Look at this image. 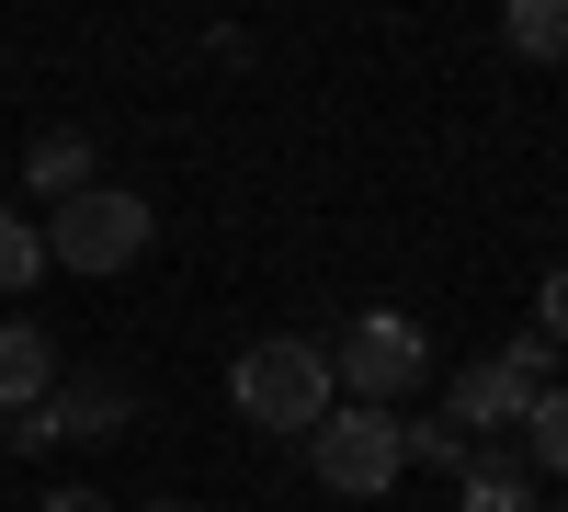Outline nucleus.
Segmentation results:
<instances>
[{"instance_id": "3", "label": "nucleus", "mask_w": 568, "mask_h": 512, "mask_svg": "<svg viewBox=\"0 0 568 512\" xmlns=\"http://www.w3.org/2000/svg\"><path fill=\"white\" fill-rule=\"evenodd\" d=\"M557 388V353L546 342H500L478 364H455V388H444V422L478 444V433H511V422H535V399Z\"/></svg>"}, {"instance_id": "12", "label": "nucleus", "mask_w": 568, "mask_h": 512, "mask_svg": "<svg viewBox=\"0 0 568 512\" xmlns=\"http://www.w3.org/2000/svg\"><path fill=\"white\" fill-rule=\"evenodd\" d=\"M398 455H420V468H455V479H466V455H478V444H466L444 410H433V422H398Z\"/></svg>"}, {"instance_id": "5", "label": "nucleus", "mask_w": 568, "mask_h": 512, "mask_svg": "<svg viewBox=\"0 0 568 512\" xmlns=\"http://www.w3.org/2000/svg\"><path fill=\"white\" fill-rule=\"evenodd\" d=\"M307 468H318V490H342V501H375V490H398V468H409V455H398V422H387V410H329V422L307 433Z\"/></svg>"}, {"instance_id": "16", "label": "nucleus", "mask_w": 568, "mask_h": 512, "mask_svg": "<svg viewBox=\"0 0 568 512\" xmlns=\"http://www.w3.org/2000/svg\"><path fill=\"white\" fill-rule=\"evenodd\" d=\"M149 512H194V501H149Z\"/></svg>"}, {"instance_id": "1", "label": "nucleus", "mask_w": 568, "mask_h": 512, "mask_svg": "<svg viewBox=\"0 0 568 512\" xmlns=\"http://www.w3.org/2000/svg\"><path fill=\"white\" fill-rule=\"evenodd\" d=\"M227 399H240L262 433H318L329 410H342V388H329V353L296 342V331H273V342H251L240 364H227Z\"/></svg>"}, {"instance_id": "8", "label": "nucleus", "mask_w": 568, "mask_h": 512, "mask_svg": "<svg viewBox=\"0 0 568 512\" xmlns=\"http://www.w3.org/2000/svg\"><path fill=\"white\" fill-rule=\"evenodd\" d=\"M500 34H511V58L568 69V0H511V12H500Z\"/></svg>"}, {"instance_id": "4", "label": "nucleus", "mask_w": 568, "mask_h": 512, "mask_svg": "<svg viewBox=\"0 0 568 512\" xmlns=\"http://www.w3.org/2000/svg\"><path fill=\"white\" fill-rule=\"evenodd\" d=\"M420 377H433V342H420L398 308H364L353 331H342V353H329V388H342L353 410H387V399H409Z\"/></svg>"}, {"instance_id": "2", "label": "nucleus", "mask_w": 568, "mask_h": 512, "mask_svg": "<svg viewBox=\"0 0 568 512\" xmlns=\"http://www.w3.org/2000/svg\"><path fill=\"white\" fill-rule=\"evenodd\" d=\"M149 194H125V182H91V194H69L58 217L34 228L45 240V273H125L136 251H149Z\"/></svg>"}, {"instance_id": "14", "label": "nucleus", "mask_w": 568, "mask_h": 512, "mask_svg": "<svg viewBox=\"0 0 568 512\" xmlns=\"http://www.w3.org/2000/svg\"><path fill=\"white\" fill-rule=\"evenodd\" d=\"M535 342H546V353L568 342V262H557V273H546V285H535Z\"/></svg>"}, {"instance_id": "9", "label": "nucleus", "mask_w": 568, "mask_h": 512, "mask_svg": "<svg viewBox=\"0 0 568 512\" xmlns=\"http://www.w3.org/2000/svg\"><path fill=\"white\" fill-rule=\"evenodd\" d=\"M466 512H535V490H524V444H511V455H466Z\"/></svg>"}, {"instance_id": "13", "label": "nucleus", "mask_w": 568, "mask_h": 512, "mask_svg": "<svg viewBox=\"0 0 568 512\" xmlns=\"http://www.w3.org/2000/svg\"><path fill=\"white\" fill-rule=\"evenodd\" d=\"M34 273H45V240H34V228H23L12 205H0V297H23Z\"/></svg>"}, {"instance_id": "15", "label": "nucleus", "mask_w": 568, "mask_h": 512, "mask_svg": "<svg viewBox=\"0 0 568 512\" xmlns=\"http://www.w3.org/2000/svg\"><path fill=\"white\" fill-rule=\"evenodd\" d=\"M45 512H114V501H103V490H80V479H69V490H45Z\"/></svg>"}, {"instance_id": "6", "label": "nucleus", "mask_w": 568, "mask_h": 512, "mask_svg": "<svg viewBox=\"0 0 568 512\" xmlns=\"http://www.w3.org/2000/svg\"><path fill=\"white\" fill-rule=\"evenodd\" d=\"M45 399H58V342L34 319H0V422H23Z\"/></svg>"}, {"instance_id": "10", "label": "nucleus", "mask_w": 568, "mask_h": 512, "mask_svg": "<svg viewBox=\"0 0 568 512\" xmlns=\"http://www.w3.org/2000/svg\"><path fill=\"white\" fill-rule=\"evenodd\" d=\"M34 194H45V205L91 194V137H34Z\"/></svg>"}, {"instance_id": "7", "label": "nucleus", "mask_w": 568, "mask_h": 512, "mask_svg": "<svg viewBox=\"0 0 568 512\" xmlns=\"http://www.w3.org/2000/svg\"><path fill=\"white\" fill-rule=\"evenodd\" d=\"M125 422H136L125 377H58V399H45V433H125Z\"/></svg>"}, {"instance_id": "17", "label": "nucleus", "mask_w": 568, "mask_h": 512, "mask_svg": "<svg viewBox=\"0 0 568 512\" xmlns=\"http://www.w3.org/2000/svg\"><path fill=\"white\" fill-rule=\"evenodd\" d=\"M557 512H568V501H557Z\"/></svg>"}, {"instance_id": "11", "label": "nucleus", "mask_w": 568, "mask_h": 512, "mask_svg": "<svg viewBox=\"0 0 568 512\" xmlns=\"http://www.w3.org/2000/svg\"><path fill=\"white\" fill-rule=\"evenodd\" d=\"M524 455H535V468H557L568 479V377L535 399V422H524Z\"/></svg>"}]
</instances>
